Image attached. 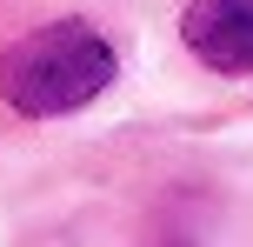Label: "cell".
I'll return each mask as SVG.
<instances>
[{
  "mask_svg": "<svg viewBox=\"0 0 253 247\" xmlns=\"http://www.w3.org/2000/svg\"><path fill=\"white\" fill-rule=\"evenodd\" d=\"M114 87V47L93 34L87 20H53L34 27L27 40H13L0 60V94L7 107L47 120V114H74L93 94Z\"/></svg>",
  "mask_w": 253,
  "mask_h": 247,
  "instance_id": "cell-1",
  "label": "cell"
},
{
  "mask_svg": "<svg viewBox=\"0 0 253 247\" xmlns=\"http://www.w3.org/2000/svg\"><path fill=\"white\" fill-rule=\"evenodd\" d=\"M180 34L213 74H253V0H193Z\"/></svg>",
  "mask_w": 253,
  "mask_h": 247,
  "instance_id": "cell-2",
  "label": "cell"
}]
</instances>
